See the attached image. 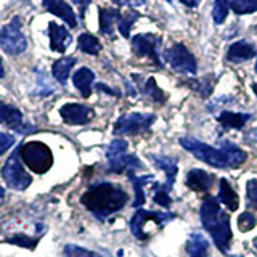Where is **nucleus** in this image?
I'll return each instance as SVG.
<instances>
[{
    "instance_id": "38",
    "label": "nucleus",
    "mask_w": 257,
    "mask_h": 257,
    "mask_svg": "<svg viewBox=\"0 0 257 257\" xmlns=\"http://www.w3.org/2000/svg\"><path fill=\"white\" fill-rule=\"evenodd\" d=\"M112 4L117 7H142L147 4V0H112Z\"/></svg>"
},
{
    "instance_id": "15",
    "label": "nucleus",
    "mask_w": 257,
    "mask_h": 257,
    "mask_svg": "<svg viewBox=\"0 0 257 257\" xmlns=\"http://www.w3.org/2000/svg\"><path fill=\"white\" fill-rule=\"evenodd\" d=\"M255 55H257V52H255L254 44L247 42V40H238V42H233L228 47L225 60L233 64H239V63L249 61L251 58H254Z\"/></svg>"
},
{
    "instance_id": "31",
    "label": "nucleus",
    "mask_w": 257,
    "mask_h": 257,
    "mask_svg": "<svg viewBox=\"0 0 257 257\" xmlns=\"http://www.w3.org/2000/svg\"><path fill=\"white\" fill-rule=\"evenodd\" d=\"M5 241L10 244H16V246H21V247H26V249H34L39 243V238H31L26 235V233H18V235L8 236Z\"/></svg>"
},
{
    "instance_id": "6",
    "label": "nucleus",
    "mask_w": 257,
    "mask_h": 257,
    "mask_svg": "<svg viewBox=\"0 0 257 257\" xmlns=\"http://www.w3.org/2000/svg\"><path fill=\"white\" fill-rule=\"evenodd\" d=\"M0 47L7 55H21L28 47V40L24 37L23 31H21V20L18 16L5 24V26L0 29Z\"/></svg>"
},
{
    "instance_id": "49",
    "label": "nucleus",
    "mask_w": 257,
    "mask_h": 257,
    "mask_svg": "<svg viewBox=\"0 0 257 257\" xmlns=\"http://www.w3.org/2000/svg\"><path fill=\"white\" fill-rule=\"evenodd\" d=\"M233 257H239V255H233Z\"/></svg>"
},
{
    "instance_id": "36",
    "label": "nucleus",
    "mask_w": 257,
    "mask_h": 257,
    "mask_svg": "<svg viewBox=\"0 0 257 257\" xmlns=\"http://www.w3.org/2000/svg\"><path fill=\"white\" fill-rule=\"evenodd\" d=\"M155 190H156V193H155V198H153V201H155L156 204L163 206V207H171V204H172V199L169 198L167 191H164V190H159V188H155Z\"/></svg>"
},
{
    "instance_id": "40",
    "label": "nucleus",
    "mask_w": 257,
    "mask_h": 257,
    "mask_svg": "<svg viewBox=\"0 0 257 257\" xmlns=\"http://www.w3.org/2000/svg\"><path fill=\"white\" fill-rule=\"evenodd\" d=\"M96 88H98V90H104V92H108L109 95H114V96H120V93H119V92H116V90H112V88L106 87V85H104V84H96Z\"/></svg>"
},
{
    "instance_id": "13",
    "label": "nucleus",
    "mask_w": 257,
    "mask_h": 257,
    "mask_svg": "<svg viewBox=\"0 0 257 257\" xmlns=\"http://www.w3.org/2000/svg\"><path fill=\"white\" fill-rule=\"evenodd\" d=\"M151 161L156 164L158 169H161L166 174V185H153V188H159L164 191H171L174 187L177 172H179V166H177V159L169 158V156H161V155H150Z\"/></svg>"
},
{
    "instance_id": "8",
    "label": "nucleus",
    "mask_w": 257,
    "mask_h": 257,
    "mask_svg": "<svg viewBox=\"0 0 257 257\" xmlns=\"http://www.w3.org/2000/svg\"><path fill=\"white\" fill-rule=\"evenodd\" d=\"M156 116L155 114H143V112H131V114L120 116L112 132L114 135H139L150 131V127L155 124Z\"/></svg>"
},
{
    "instance_id": "37",
    "label": "nucleus",
    "mask_w": 257,
    "mask_h": 257,
    "mask_svg": "<svg viewBox=\"0 0 257 257\" xmlns=\"http://www.w3.org/2000/svg\"><path fill=\"white\" fill-rule=\"evenodd\" d=\"M13 145H15V137L13 135L0 132V156H2L5 151L10 150Z\"/></svg>"
},
{
    "instance_id": "21",
    "label": "nucleus",
    "mask_w": 257,
    "mask_h": 257,
    "mask_svg": "<svg viewBox=\"0 0 257 257\" xmlns=\"http://www.w3.org/2000/svg\"><path fill=\"white\" fill-rule=\"evenodd\" d=\"M252 116L246 114V112H233V111H222L219 116H217V120L225 127V128H243L244 124L247 122Z\"/></svg>"
},
{
    "instance_id": "11",
    "label": "nucleus",
    "mask_w": 257,
    "mask_h": 257,
    "mask_svg": "<svg viewBox=\"0 0 257 257\" xmlns=\"http://www.w3.org/2000/svg\"><path fill=\"white\" fill-rule=\"evenodd\" d=\"M60 116L69 125H85L95 117V111L87 104L66 103L60 108Z\"/></svg>"
},
{
    "instance_id": "47",
    "label": "nucleus",
    "mask_w": 257,
    "mask_h": 257,
    "mask_svg": "<svg viewBox=\"0 0 257 257\" xmlns=\"http://www.w3.org/2000/svg\"><path fill=\"white\" fill-rule=\"evenodd\" d=\"M166 2H169V4H172V0H166Z\"/></svg>"
},
{
    "instance_id": "9",
    "label": "nucleus",
    "mask_w": 257,
    "mask_h": 257,
    "mask_svg": "<svg viewBox=\"0 0 257 257\" xmlns=\"http://www.w3.org/2000/svg\"><path fill=\"white\" fill-rule=\"evenodd\" d=\"M175 219V214L172 212H156V211H145V209H137L134 217L131 219V230L137 239H147L145 238V227L148 223H153L155 227L161 228L167 222Z\"/></svg>"
},
{
    "instance_id": "27",
    "label": "nucleus",
    "mask_w": 257,
    "mask_h": 257,
    "mask_svg": "<svg viewBox=\"0 0 257 257\" xmlns=\"http://www.w3.org/2000/svg\"><path fill=\"white\" fill-rule=\"evenodd\" d=\"M77 44H79V50L87 55H98L101 52V44L100 40L96 39L93 34H88L84 32L77 37Z\"/></svg>"
},
{
    "instance_id": "16",
    "label": "nucleus",
    "mask_w": 257,
    "mask_h": 257,
    "mask_svg": "<svg viewBox=\"0 0 257 257\" xmlns=\"http://www.w3.org/2000/svg\"><path fill=\"white\" fill-rule=\"evenodd\" d=\"M215 182V175L209 174L203 169H191L187 174V180H185V185L188 188H191L193 191H199V193H206L214 187Z\"/></svg>"
},
{
    "instance_id": "22",
    "label": "nucleus",
    "mask_w": 257,
    "mask_h": 257,
    "mask_svg": "<svg viewBox=\"0 0 257 257\" xmlns=\"http://www.w3.org/2000/svg\"><path fill=\"white\" fill-rule=\"evenodd\" d=\"M219 201L228 209V211H236L239 207V198L236 191L231 188V185L227 179H220V188H219Z\"/></svg>"
},
{
    "instance_id": "20",
    "label": "nucleus",
    "mask_w": 257,
    "mask_h": 257,
    "mask_svg": "<svg viewBox=\"0 0 257 257\" xmlns=\"http://www.w3.org/2000/svg\"><path fill=\"white\" fill-rule=\"evenodd\" d=\"M120 15L122 13L116 8H100V32L103 36H114V28L117 26Z\"/></svg>"
},
{
    "instance_id": "44",
    "label": "nucleus",
    "mask_w": 257,
    "mask_h": 257,
    "mask_svg": "<svg viewBox=\"0 0 257 257\" xmlns=\"http://www.w3.org/2000/svg\"><path fill=\"white\" fill-rule=\"evenodd\" d=\"M251 88H252V92L255 93V96H257V82H254L252 85H251Z\"/></svg>"
},
{
    "instance_id": "10",
    "label": "nucleus",
    "mask_w": 257,
    "mask_h": 257,
    "mask_svg": "<svg viewBox=\"0 0 257 257\" xmlns=\"http://www.w3.org/2000/svg\"><path fill=\"white\" fill-rule=\"evenodd\" d=\"M163 44V39L155 34H137L132 37V50L137 56H145L151 60L158 68L163 66L159 58V47Z\"/></svg>"
},
{
    "instance_id": "46",
    "label": "nucleus",
    "mask_w": 257,
    "mask_h": 257,
    "mask_svg": "<svg viewBox=\"0 0 257 257\" xmlns=\"http://www.w3.org/2000/svg\"><path fill=\"white\" fill-rule=\"evenodd\" d=\"M252 2H254V5H255V10H257V0H252Z\"/></svg>"
},
{
    "instance_id": "7",
    "label": "nucleus",
    "mask_w": 257,
    "mask_h": 257,
    "mask_svg": "<svg viewBox=\"0 0 257 257\" xmlns=\"http://www.w3.org/2000/svg\"><path fill=\"white\" fill-rule=\"evenodd\" d=\"M166 63L171 66L175 72L180 74H196L198 71V63L195 55H193L183 44H174L169 47L163 53Z\"/></svg>"
},
{
    "instance_id": "30",
    "label": "nucleus",
    "mask_w": 257,
    "mask_h": 257,
    "mask_svg": "<svg viewBox=\"0 0 257 257\" xmlns=\"http://www.w3.org/2000/svg\"><path fill=\"white\" fill-rule=\"evenodd\" d=\"M230 10V0H215L212 7V21L215 24H223Z\"/></svg>"
},
{
    "instance_id": "45",
    "label": "nucleus",
    "mask_w": 257,
    "mask_h": 257,
    "mask_svg": "<svg viewBox=\"0 0 257 257\" xmlns=\"http://www.w3.org/2000/svg\"><path fill=\"white\" fill-rule=\"evenodd\" d=\"M254 247H255V249H257V238H255V239H254Z\"/></svg>"
},
{
    "instance_id": "34",
    "label": "nucleus",
    "mask_w": 257,
    "mask_h": 257,
    "mask_svg": "<svg viewBox=\"0 0 257 257\" xmlns=\"http://www.w3.org/2000/svg\"><path fill=\"white\" fill-rule=\"evenodd\" d=\"M127 151V142L124 139H116L112 140L108 148H106V159L116 156V155H120V153H125Z\"/></svg>"
},
{
    "instance_id": "18",
    "label": "nucleus",
    "mask_w": 257,
    "mask_h": 257,
    "mask_svg": "<svg viewBox=\"0 0 257 257\" xmlns=\"http://www.w3.org/2000/svg\"><path fill=\"white\" fill-rule=\"evenodd\" d=\"M140 167H142V161L134 155H127V153H120V155H116L108 159V171L112 174H120L124 171H127L128 174Z\"/></svg>"
},
{
    "instance_id": "2",
    "label": "nucleus",
    "mask_w": 257,
    "mask_h": 257,
    "mask_svg": "<svg viewBox=\"0 0 257 257\" xmlns=\"http://www.w3.org/2000/svg\"><path fill=\"white\" fill-rule=\"evenodd\" d=\"M128 201L127 193L111 182H98L93 183L88 188L84 196L80 198V203L85 206L98 220L108 219L109 215L120 211Z\"/></svg>"
},
{
    "instance_id": "35",
    "label": "nucleus",
    "mask_w": 257,
    "mask_h": 257,
    "mask_svg": "<svg viewBox=\"0 0 257 257\" xmlns=\"http://www.w3.org/2000/svg\"><path fill=\"white\" fill-rule=\"evenodd\" d=\"M247 193V207L257 209V179H251L246 185Z\"/></svg>"
},
{
    "instance_id": "39",
    "label": "nucleus",
    "mask_w": 257,
    "mask_h": 257,
    "mask_svg": "<svg viewBox=\"0 0 257 257\" xmlns=\"http://www.w3.org/2000/svg\"><path fill=\"white\" fill-rule=\"evenodd\" d=\"M71 2L74 4V5H77L79 12H80V16H84V15H85L88 5H90V0H71Z\"/></svg>"
},
{
    "instance_id": "5",
    "label": "nucleus",
    "mask_w": 257,
    "mask_h": 257,
    "mask_svg": "<svg viewBox=\"0 0 257 257\" xmlns=\"http://www.w3.org/2000/svg\"><path fill=\"white\" fill-rule=\"evenodd\" d=\"M2 177L8 187L16 191L26 190L32 183V177L26 172V169L23 166L18 148L12 153L10 158L7 159L5 166L2 167Z\"/></svg>"
},
{
    "instance_id": "43",
    "label": "nucleus",
    "mask_w": 257,
    "mask_h": 257,
    "mask_svg": "<svg viewBox=\"0 0 257 257\" xmlns=\"http://www.w3.org/2000/svg\"><path fill=\"white\" fill-rule=\"evenodd\" d=\"M4 198H5V190H4L2 187H0V203L4 201Z\"/></svg>"
},
{
    "instance_id": "4",
    "label": "nucleus",
    "mask_w": 257,
    "mask_h": 257,
    "mask_svg": "<svg viewBox=\"0 0 257 257\" xmlns=\"http://www.w3.org/2000/svg\"><path fill=\"white\" fill-rule=\"evenodd\" d=\"M18 151L23 163L36 174H45L53 166L52 150L42 142L23 143L18 147Z\"/></svg>"
},
{
    "instance_id": "17",
    "label": "nucleus",
    "mask_w": 257,
    "mask_h": 257,
    "mask_svg": "<svg viewBox=\"0 0 257 257\" xmlns=\"http://www.w3.org/2000/svg\"><path fill=\"white\" fill-rule=\"evenodd\" d=\"M48 37H50V48L58 53L66 52V48L72 42V36L68 32V29L56 23L48 24Z\"/></svg>"
},
{
    "instance_id": "19",
    "label": "nucleus",
    "mask_w": 257,
    "mask_h": 257,
    "mask_svg": "<svg viewBox=\"0 0 257 257\" xmlns=\"http://www.w3.org/2000/svg\"><path fill=\"white\" fill-rule=\"evenodd\" d=\"M95 82V74L92 69L88 68H80L72 74V84L80 92L84 98H88L92 93V85Z\"/></svg>"
},
{
    "instance_id": "26",
    "label": "nucleus",
    "mask_w": 257,
    "mask_h": 257,
    "mask_svg": "<svg viewBox=\"0 0 257 257\" xmlns=\"http://www.w3.org/2000/svg\"><path fill=\"white\" fill-rule=\"evenodd\" d=\"M128 179H131L132 185H134V190H135V199H134V207L139 209L140 206L145 204V191L143 187L147 185V182H151L155 177L153 175H142V177H137L134 172H128Z\"/></svg>"
},
{
    "instance_id": "48",
    "label": "nucleus",
    "mask_w": 257,
    "mask_h": 257,
    "mask_svg": "<svg viewBox=\"0 0 257 257\" xmlns=\"http://www.w3.org/2000/svg\"><path fill=\"white\" fill-rule=\"evenodd\" d=\"M255 71H257V61H255Z\"/></svg>"
},
{
    "instance_id": "28",
    "label": "nucleus",
    "mask_w": 257,
    "mask_h": 257,
    "mask_svg": "<svg viewBox=\"0 0 257 257\" xmlns=\"http://www.w3.org/2000/svg\"><path fill=\"white\" fill-rule=\"evenodd\" d=\"M139 18H140V15L137 13V12H134V10L125 12V13L120 15V20H119L117 26H116L119 29V32H120V36L125 37V39L131 37V29L134 26V23Z\"/></svg>"
},
{
    "instance_id": "25",
    "label": "nucleus",
    "mask_w": 257,
    "mask_h": 257,
    "mask_svg": "<svg viewBox=\"0 0 257 257\" xmlns=\"http://www.w3.org/2000/svg\"><path fill=\"white\" fill-rule=\"evenodd\" d=\"M185 85L190 87L191 90H195L198 95H201L203 98H207L209 95L212 93L214 90V85H215V76L209 74V76H204L201 79H190L185 82Z\"/></svg>"
},
{
    "instance_id": "14",
    "label": "nucleus",
    "mask_w": 257,
    "mask_h": 257,
    "mask_svg": "<svg viewBox=\"0 0 257 257\" xmlns=\"http://www.w3.org/2000/svg\"><path fill=\"white\" fill-rule=\"evenodd\" d=\"M42 5L48 13L58 16L69 28H77V16L72 10V7L68 5L64 0H42Z\"/></svg>"
},
{
    "instance_id": "32",
    "label": "nucleus",
    "mask_w": 257,
    "mask_h": 257,
    "mask_svg": "<svg viewBox=\"0 0 257 257\" xmlns=\"http://www.w3.org/2000/svg\"><path fill=\"white\" fill-rule=\"evenodd\" d=\"M63 257H100V255L93 251H88L85 247H80L76 244H66L63 249Z\"/></svg>"
},
{
    "instance_id": "24",
    "label": "nucleus",
    "mask_w": 257,
    "mask_h": 257,
    "mask_svg": "<svg viewBox=\"0 0 257 257\" xmlns=\"http://www.w3.org/2000/svg\"><path fill=\"white\" fill-rule=\"evenodd\" d=\"M76 64V58L74 56H63V58L56 60L52 66V72L55 80H58L61 85L66 84V80L71 74V69L74 68Z\"/></svg>"
},
{
    "instance_id": "41",
    "label": "nucleus",
    "mask_w": 257,
    "mask_h": 257,
    "mask_svg": "<svg viewBox=\"0 0 257 257\" xmlns=\"http://www.w3.org/2000/svg\"><path fill=\"white\" fill-rule=\"evenodd\" d=\"M180 2L188 8H195L201 4V0H180Z\"/></svg>"
},
{
    "instance_id": "23",
    "label": "nucleus",
    "mask_w": 257,
    "mask_h": 257,
    "mask_svg": "<svg viewBox=\"0 0 257 257\" xmlns=\"http://www.w3.org/2000/svg\"><path fill=\"white\" fill-rule=\"evenodd\" d=\"M187 252L188 257H207L209 243L201 233H191L187 239Z\"/></svg>"
},
{
    "instance_id": "3",
    "label": "nucleus",
    "mask_w": 257,
    "mask_h": 257,
    "mask_svg": "<svg viewBox=\"0 0 257 257\" xmlns=\"http://www.w3.org/2000/svg\"><path fill=\"white\" fill-rule=\"evenodd\" d=\"M199 217L204 230L212 236L214 244L219 247V251L227 252L233 235L230 228V217L220 209L219 201L214 196H204L199 207Z\"/></svg>"
},
{
    "instance_id": "33",
    "label": "nucleus",
    "mask_w": 257,
    "mask_h": 257,
    "mask_svg": "<svg viewBox=\"0 0 257 257\" xmlns=\"http://www.w3.org/2000/svg\"><path fill=\"white\" fill-rule=\"evenodd\" d=\"M254 227H255V215L252 212L246 211V212H243L238 217V228H239V231L247 233V231H251Z\"/></svg>"
},
{
    "instance_id": "42",
    "label": "nucleus",
    "mask_w": 257,
    "mask_h": 257,
    "mask_svg": "<svg viewBox=\"0 0 257 257\" xmlns=\"http://www.w3.org/2000/svg\"><path fill=\"white\" fill-rule=\"evenodd\" d=\"M5 76V68H4V61L2 58H0V79H2Z\"/></svg>"
},
{
    "instance_id": "12",
    "label": "nucleus",
    "mask_w": 257,
    "mask_h": 257,
    "mask_svg": "<svg viewBox=\"0 0 257 257\" xmlns=\"http://www.w3.org/2000/svg\"><path fill=\"white\" fill-rule=\"evenodd\" d=\"M0 124L18 134H32V131H34V127L31 124L24 122L23 112L18 108L2 101H0Z\"/></svg>"
},
{
    "instance_id": "1",
    "label": "nucleus",
    "mask_w": 257,
    "mask_h": 257,
    "mask_svg": "<svg viewBox=\"0 0 257 257\" xmlns=\"http://www.w3.org/2000/svg\"><path fill=\"white\" fill-rule=\"evenodd\" d=\"M180 145L196 159L215 169H236L247 161V155L231 142H223L220 148H212L193 137H182Z\"/></svg>"
},
{
    "instance_id": "29",
    "label": "nucleus",
    "mask_w": 257,
    "mask_h": 257,
    "mask_svg": "<svg viewBox=\"0 0 257 257\" xmlns=\"http://www.w3.org/2000/svg\"><path fill=\"white\" fill-rule=\"evenodd\" d=\"M142 90H143L145 95H148L150 98H151L153 101H156V103H164V100H166V95H164V92L158 87L155 77H150V79L147 80V82H145V85H143Z\"/></svg>"
}]
</instances>
